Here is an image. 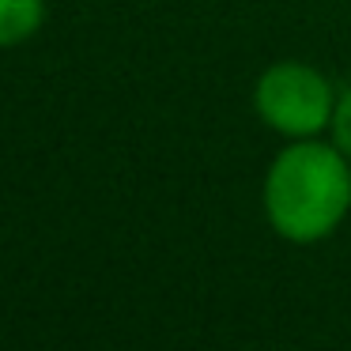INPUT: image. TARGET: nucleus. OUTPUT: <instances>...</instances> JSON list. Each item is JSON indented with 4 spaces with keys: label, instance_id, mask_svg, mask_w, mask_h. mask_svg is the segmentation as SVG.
<instances>
[{
    "label": "nucleus",
    "instance_id": "1",
    "mask_svg": "<svg viewBox=\"0 0 351 351\" xmlns=\"http://www.w3.org/2000/svg\"><path fill=\"white\" fill-rule=\"evenodd\" d=\"M340 147L298 140L272 159L265 178L268 223L287 242H321L351 208V170Z\"/></svg>",
    "mask_w": 351,
    "mask_h": 351
},
{
    "label": "nucleus",
    "instance_id": "2",
    "mask_svg": "<svg viewBox=\"0 0 351 351\" xmlns=\"http://www.w3.org/2000/svg\"><path fill=\"white\" fill-rule=\"evenodd\" d=\"M257 114L265 117V125H272L276 132L287 136H313L317 129L332 125V91L328 80L321 72H313L310 64H272L265 76L257 80Z\"/></svg>",
    "mask_w": 351,
    "mask_h": 351
},
{
    "label": "nucleus",
    "instance_id": "4",
    "mask_svg": "<svg viewBox=\"0 0 351 351\" xmlns=\"http://www.w3.org/2000/svg\"><path fill=\"white\" fill-rule=\"evenodd\" d=\"M332 140H336V147L351 159V91L343 95V99L336 102V110H332Z\"/></svg>",
    "mask_w": 351,
    "mask_h": 351
},
{
    "label": "nucleus",
    "instance_id": "3",
    "mask_svg": "<svg viewBox=\"0 0 351 351\" xmlns=\"http://www.w3.org/2000/svg\"><path fill=\"white\" fill-rule=\"evenodd\" d=\"M46 0H0V46H19L42 27Z\"/></svg>",
    "mask_w": 351,
    "mask_h": 351
}]
</instances>
